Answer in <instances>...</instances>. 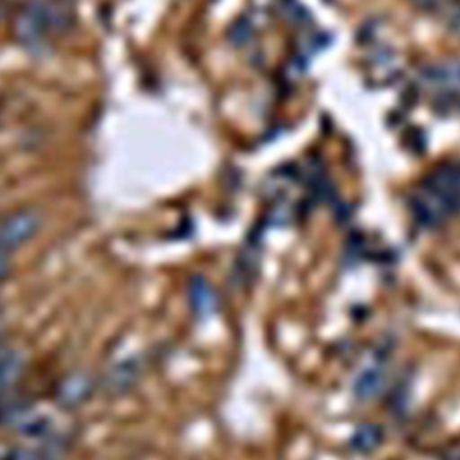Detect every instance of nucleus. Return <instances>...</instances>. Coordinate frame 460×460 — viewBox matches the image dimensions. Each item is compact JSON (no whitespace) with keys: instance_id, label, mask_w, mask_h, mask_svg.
I'll return each instance as SVG.
<instances>
[{"instance_id":"13","label":"nucleus","mask_w":460,"mask_h":460,"mask_svg":"<svg viewBox=\"0 0 460 460\" xmlns=\"http://www.w3.org/2000/svg\"><path fill=\"white\" fill-rule=\"evenodd\" d=\"M415 4H419L420 7H428V9H433L440 4V0H413Z\"/></svg>"},{"instance_id":"4","label":"nucleus","mask_w":460,"mask_h":460,"mask_svg":"<svg viewBox=\"0 0 460 460\" xmlns=\"http://www.w3.org/2000/svg\"><path fill=\"white\" fill-rule=\"evenodd\" d=\"M11 424L20 438L27 442H41L54 433L56 419L43 408H22Z\"/></svg>"},{"instance_id":"5","label":"nucleus","mask_w":460,"mask_h":460,"mask_svg":"<svg viewBox=\"0 0 460 460\" xmlns=\"http://www.w3.org/2000/svg\"><path fill=\"white\" fill-rule=\"evenodd\" d=\"M420 83L433 93L455 95L460 92V59H446L428 65L420 72Z\"/></svg>"},{"instance_id":"7","label":"nucleus","mask_w":460,"mask_h":460,"mask_svg":"<svg viewBox=\"0 0 460 460\" xmlns=\"http://www.w3.org/2000/svg\"><path fill=\"white\" fill-rule=\"evenodd\" d=\"M140 374V365L135 359H124L115 363L104 376V386L108 392L119 394L131 388Z\"/></svg>"},{"instance_id":"1","label":"nucleus","mask_w":460,"mask_h":460,"mask_svg":"<svg viewBox=\"0 0 460 460\" xmlns=\"http://www.w3.org/2000/svg\"><path fill=\"white\" fill-rule=\"evenodd\" d=\"M415 221L426 228L446 223L460 210V165L444 164L437 167L410 198Z\"/></svg>"},{"instance_id":"14","label":"nucleus","mask_w":460,"mask_h":460,"mask_svg":"<svg viewBox=\"0 0 460 460\" xmlns=\"http://www.w3.org/2000/svg\"><path fill=\"white\" fill-rule=\"evenodd\" d=\"M4 338H5V327H4V322L0 320V350H2V343H4Z\"/></svg>"},{"instance_id":"2","label":"nucleus","mask_w":460,"mask_h":460,"mask_svg":"<svg viewBox=\"0 0 460 460\" xmlns=\"http://www.w3.org/2000/svg\"><path fill=\"white\" fill-rule=\"evenodd\" d=\"M52 23V11L43 2H31L16 20V36L23 45H38L47 36Z\"/></svg>"},{"instance_id":"11","label":"nucleus","mask_w":460,"mask_h":460,"mask_svg":"<svg viewBox=\"0 0 460 460\" xmlns=\"http://www.w3.org/2000/svg\"><path fill=\"white\" fill-rule=\"evenodd\" d=\"M40 455L25 446L18 444H0V460H38Z\"/></svg>"},{"instance_id":"3","label":"nucleus","mask_w":460,"mask_h":460,"mask_svg":"<svg viewBox=\"0 0 460 460\" xmlns=\"http://www.w3.org/2000/svg\"><path fill=\"white\" fill-rule=\"evenodd\" d=\"M41 216L34 208H22L0 223V246L5 250L27 243L40 228Z\"/></svg>"},{"instance_id":"12","label":"nucleus","mask_w":460,"mask_h":460,"mask_svg":"<svg viewBox=\"0 0 460 460\" xmlns=\"http://www.w3.org/2000/svg\"><path fill=\"white\" fill-rule=\"evenodd\" d=\"M11 271V259L4 246H0V280H4Z\"/></svg>"},{"instance_id":"6","label":"nucleus","mask_w":460,"mask_h":460,"mask_svg":"<svg viewBox=\"0 0 460 460\" xmlns=\"http://www.w3.org/2000/svg\"><path fill=\"white\" fill-rule=\"evenodd\" d=\"M90 394H92L90 376L83 374V372H74L66 379H63V383L59 385L58 399L63 406L75 408V406L83 404Z\"/></svg>"},{"instance_id":"10","label":"nucleus","mask_w":460,"mask_h":460,"mask_svg":"<svg viewBox=\"0 0 460 460\" xmlns=\"http://www.w3.org/2000/svg\"><path fill=\"white\" fill-rule=\"evenodd\" d=\"M189 300L192 304V309L201 314V316H207L210 314L214 309H216V293L214 289L210 288V284L201 279V277H196L190 280V286H189Z\"/></svg>"},{"instance_id":"8","label":"nucleus","mask_w":460,"mask_h":460,"mask_svg":"<svg viewBox=\"0 0 460 460\" xmlns=\"http://www.w3.org/2000/svg\"><path fill=\"white\" fill-rule=\"evenodd\" d=\"M386 356L383 358H377L374 359L368 367L363 368V372L358 376L356 379V394L361 397V399H368V397H374L383 383H385V376H386Z\"/></svg>"},{"instance_id":"9","label":"nucleus","mask_w":460,"mask_h":460,"mask_svg":"<svg viewBox=\"0 0 460 460\" xmlns=\"http://www.w3.org/2000/svg\"><path fill=\"white\" fill-rule=\"evenodd\" d=\"M25 367L23 354L16 349L0 350V394L9 392L22 377Z\"/></svg>"}]
</instances>
